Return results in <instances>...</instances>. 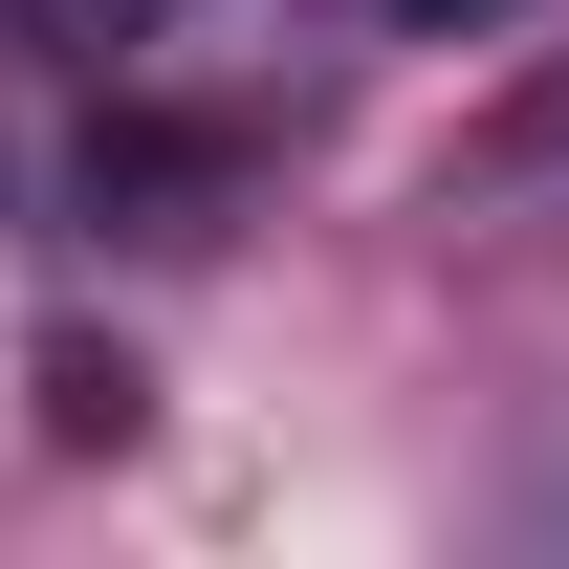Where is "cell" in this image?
<instances>
[{"label": "cell", "mask_w": 569, "mask_h": 569, "mask_svg": "<svg viewBox=\"0 0 569 569\" xmlns=\"http://www.w3.org/2000/svg\"><path fill=\"white\" fill-rule=\"evenodd\" d=\"M395 22H417V44H460V22H526V0H395Z\"/></svg>", "instance_id": "4"}, {"label": "cell", "mask_w": 569, "mask_h": 569, "mask_svg": "<svg viewBox=\"0 0 569 569\" xmlns=\"http://www.w3.org/2000/svg\"><path fill=\"white\" fill-rule=\"evenodd\" d=\"M0 44H22V67H110V88H132L153 44H176V0H0Z\"/></svg>", "instance_id": "2"}, {"label": "cell", "mask_w": 569, "mask_h": 569, "mask_svg": "<svg viewBox=\"0 0 569 569\" xmlns=\"http://www.w3.org/2000/svg\"><path fill=\"white\" fill-rule=\"evenodd\" d=\"M44 438H132V351H44Z\"/></svg>", "instance_id": "3"}, {"label": "cell", "mask_w": 569, "mask_h": 569, "mask_svg": "<svg viewBox=\"0 0 569 569\" xmlns=\"http://www.w3.org/2000/svg\"><path fill=\"white\" fill-rule=\"evenodd\" d=\"M438 198H569V44L503 88L482 132H460V176H438Z\"/></svg>", "instance_id": "1"}]
</instances>
